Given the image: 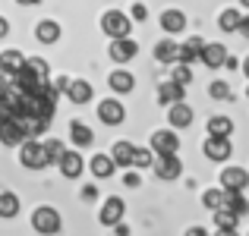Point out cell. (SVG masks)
<instances>
[{"label": "cell", "mask_w": 249, "mask_h": 236, "mask_svg": "<svg viewBox=\"0 0 249 236\" xmlns=\"http://www.w3.org/2000/svg\"><path fill=\"white\" fill-rule=\"evenodd\" d=\"M60 227H63V218H60V211H57V208L41 205V208H35V211H32V230H35V233L57 236V233H60Z\"/></svg>", "instance_id": "1"}, {"label": "cell", "mask_w": 249, "mask_h": 236, "mask_svg": "<svg viewBox=\"0 0 249 236\" xmlns=\"http://www.w3.org/2000/svg\"><path fill=\"white\" fill-rule=\"evenodd\" d=\"M98 25H101V32L110 38V41H117V38H129V32H133V19H129L123 10H107Z\"/></svg>", "instance_id": "2"}, {"label": "cell", "mask_w": 249, "mask_h": 236, "mask_svg": "<svg viewBox=\"0 0 249 236\" xmlns=\"http://www.w3.org/2000/svg\"><path fill=\"white\" fill-rule=\"evenodd\" d=\"M152 152H155V157H174L180 152V135L174 129H155L152 133Z\"/></svg>", "instance_id": "3"}, {"label": "cell", "mask_w": 249, "mask_h": 236, "mask_svg": "<svg viewBox=\"0 0 249 236\" xmlns=\"http://www.w3.org/2000/svg\"><path fill=\"white\" fill-rule=\"evenodd\" d=\"M19 164H22V167H29V170H44V167H48V157H44L41 142L25 139L22 145H19Z\"/></svg>", "instance_id": "4"}, {"label": "cell", "mask_w": 249, "mask_h": 236, "mask_svg": "<svg viewBox=\"0 0 249 236\" xmlns=\"http://www.w3.org/2000/svg\"><path fill=\"white\" fill-rule=\"evenodd\" d=\"M98 120H101L104 126H120V123L126 120L123 101H117V98H101V101H98Z\"/></svg>", "instance_id": "5"}, {"label": "cell", "mask_w": 249, "mask_h": 236, "mask_svg": "<svg viewBox=\"0 0 249 236\" xmlns=\"http://www.w3.org/2000/svg\"><path fill=\"white\" fill-rule=\"evenodd\" d=\"M123 214H126V202H123L120 195H110V199L101 202L98 220H101L104 227H117V224H123Z\"/></svg>", "instance_id": "6"}, {"label": "cell", "mask_w": 249, "mask_h": 236, "mask_svg": "<svg viewBox=\"0 0 249 236\" xmlns=\"http://www.w3.org/2000/svg\"><path fill=\"white\" fill-rule=\"evenodd\" d=\"M107 54H110V60H114L117 67H126V63L139 54V44H136L133 38H117V41H110Z\"/></svg>", "instance_id": "7"}, {"label": "cell", "mask_w": 249, "mask_h": 236, "mask_svg": "<svg viewBox=\"0 0 249 236\" xmlns=\"http://www.w3.org/2000/svg\"><path fill=\"white\" fill-rule=\"evenodd\" d=\"M249 186V170L243 167H224L221 170V189L224 192H243Z\"/></svg>", "instance_id": "8"}, {"label": "cell", "mask_w": 249, "mask_h": 236, "mask_svg": "<svg viewBox=\"0 0 249 236\" xmlns=\"http://www.w3.org/2000/svg\"><path fill=\"white\" fill-rule=\"evenodd\" d=\"M202 152H205L208 161L224 164L227 157L233 154V145H231V139H218V135H208V139H205V145H202Z\"/></svg>", "instance_id": "9"}, {"label": "cell", "mask_w": 249, "mask_h": 236, "mask_svg": "<svg viewBox=\"0 0 249 236\" xmlns=\"http://www.w3.org/2000/svg\"><path fill=\"white\" fill-rule=\"evenodd\" d=\"M193 107H189L186 101H180V104H174V107H167V123H170V129L174 133H180V129H189L193 126Z\"/></svg>", "instance_id": "10"}, {"label": "cell", "mask_w": 249, "mask_h": 236, "mask_svg": "<svg viewBox=\"0 0 249 236\" xmlns=\"http://www.w3.org/2000/svg\"><path fill=\"white\" fill-rule=\"evenodd\" d=\"M63 95H67V101H73V104H89L91 98H95V88H91V82H85V79H70L67 88H63Z\"/></svg>", "instance_id": "11"}, {"label": "cell", "mask_w": 249, "mask_h": 236, "mask_svg": "<svg viewBox=\"0 0 249 236\" xmlns=\"http://www.w3.org/2000/svg\"><path fill=\"white\" fill-rule=\"evenodd\" d=\"M205 38H199V35H193V38H186V41L180 44V54H177V63H196V60H202V51H205Z\"/></svg>", "instance_id": "12"}, {"label": "cell", "mask_w": 249, "mask_h": 236, "mask_svg": "<svg viewBox=\"0 0 249 236\" xmlns=\"http://www.w3.org/2000/svg\"><path fill=\"white\" fill-rule=\"evenodd\" d=\"M107 85H110V91H114V95H129V91L136 88V76L129 73L126 67H117L114 73L107 76Z\"/></svg>", "instance_id": "13"}, {"label": "cell", "mask_w": 249, "mask_h": 236, "mask_svg": "<svg viewBox=\"0 0 249 236\" xmlns=\"http://www.w3.org/2000/svg\"><path fill=\"white\" fill-rule=\"evenodd\" d=\"M152 167H155V173H158V180H180V173H183L180 154H174V157H158Z\"/></svg>", "instance_id": "14"}, {"label": "cell", "mask_w": 249, "mask_h": 236, "mask_svg": "<svg viewBox=\"0 0 249 236\" xmlns=\"http://www.w3.org/2000/svg\"><path fill=\"white\" fill-rule=\"evenodd\" d=\"M180 101H186V88H183V85H174L170 79L158 85V104L161 107H174V104H180Z\"/></svg>", "instance_id": "15"}, {"label": "cell", "mask_w": 249, "mask_h": 236, "mask_svg": "<svg viewBox=\"0 0 249 236\" xmlns=\"http://www.w3.org/2000/svg\"><path fill=\"white\" fill-rule=\"evenodd\" d=\"M60 173L67 176V180H76V176H82V170H85V161H82V154L79 152H73V148H67V154L60 157Z\"/></svg>", "instance_id": "16"}, {"label": "cell", "mask_w": 249, "mask_h": 236, "mask_svg": "<svg viewBox=\"0 0 249 236\" xmlns=\"http://www.w3.org/2000/svg\"><path fill=\"white\" fill-rule=\"evenodd\" d=\"M22 63H25V57H22V51H16V48H10V51H3L0 54V73H3L6 79L13 82V76L22 69Z\"/></svg>", "instance_id": "17"}, {"label": "cell", "mask_w": 249, "mask_h": 236, "mask_svg": "<svg viewBox=\"0 0 249 236\" xmlns=\"http://www.w3.org/2000/svg\"><path fill=\"white\" fill-rule=\"evenodd\" d=\"M89 170H91V176H95V180H110L117 167H114V161H110V154L95 152V154H91V161H89Z\"/></svg>", "instance_id": "18"}, {"label": "cell", "mask_w": 249, "mask_h": 236, "mask_svg": "<svg viewBox=\"0 0 249 236\" xmlns=\"http://www.w3.org/2000/svg\"><path fill=\"white\" fill-rule=\"evenodd\" d=\"M158 22H161V29H164L167 35H180V32L186 29V13L183 10H164Z\"/></svg>", "instance_id": "19"}, {"label": "cell", "mask_w": 249, "mask_h": 236, "mask_svg": "<svg viewBox=\"0 0 249 236\" xmlns=\"http://www.w3.org/2000/svg\"><path fill=\"white\" fill-rule=\"evenodd\" d=\"M70 139H73L76 148H89L91 142H95V133H91V126H85L82 120H70Z\"/></svg>", "instance_id": "20"}, {"label": "cell", "mask_w": 249, "mask_h": 236, "mask_svg": "<svg viewBox=\"0 0 249 236\" xmlns=\"http://www.w3.org/2000/svg\"><path fill=\"white\" fill-rule=\"evenodd\" d=\"M177 54H180V44H177L174 38H161V41L155 44V60H158V63L174 67V63H177Z\"/></svg>", "instance_id": "21"}, {"label": "cell", "mask_w": 249, "mask_h": 236, "mask_svg": "<svg viewBox=\"0 0 249 236\" xmlns=\"http://www.w3.org/2000/svg\"><path fill=\"white\" fill-rule=\"evenodd\" d=\"M224 60H227V48H224V44H218V41L205 44V51H202V63H205L208 69L224 67Z\"/></svg>", "instance_id": "22"}, {"label": "cell", "mask_w": 249, "mask_h": 236, "mask_svg": "<svg viewBox=\"0 0 249 236\" xmlns=\"http://www.w3.org/2000/svg\"><path fill=\"white\" fill-rule=\"evenodd\" d=\"M133 152L136 145L133 142H114V148H110V161H114V167H133Z\"/></svg>", "instance_id": "23"}, {"label": "cell", "mask_w": 249, "mask_h": 236, "mask_svg": "<svg viewBox=\"0 0 249 236\" xmlns=\"http://www.w3.org/2000/svg\"><path fill=\"white\" fill-rule=\"evenodd\" d=\"M35 38L41 44H57V41H60V22H54V19H41V22L35 25Z\"/></svg>", "instance_id": "24"}, {"label": "cell", "mask_w": 249, "mask_h": 236, "mask_svg": "<svg viewBox=\"0 0 249 236\" xmlns=\"http://www.w3.org/2000/svg\"><path fill=\"white\" fill-rule=\"evenodd\" d=\"M0 142H3V145H10V148H19V145H22L25 135H22L19 120H6L3 126H0Z\"/></svg>", "instance_id": "25"}, {"label": "cell", "mask_w": 249, "mask_h": 236, "mask_svg": "<svg viewBox=\"0 0 249 236\" xmlns=\"http://www.w3.org/2000/svg\"><path fill=\"white\" fill-rule=\"evenodd\" d=\"M19 211H22V202H19V195L10 192V189H3V192H0V218H3V220H13Z\"/></svg>", "instance_id": "26"}, {"label": "cell", "mask_w": 249, "mask_h": 236, "mask_svg": "<svg viewBox=\"0 0 249 236\" xmlns=\"http://www.w3.org/2000/svg\"><path fill=\"white\" fill-rule=\"evenodd\" d=\"M19 126H22V135L25 139H35V142H41V135H44V129H48V123L41 120V117H19Z\"/></svg>", "instance_id": "27"}, {"label": "cell", "mask_w": 249, "mask_h": 236, "mask_svg": "<svg viewBox=\"0 0 249 236\" xmlns=\"http://www.w3.org/2000/svg\"><path fill=\"white\" fill-rule=\"evenodd\" d=\"M208 135H218V139H231V133H233V120L231 117H224V114H214V117H208Z\"/></svg>", "instance_id": "28"}, {"label": "cell", "mask_w": 249, "mask_h": 236, "mask_svg": "<svg viewBox=\"0 0 249 236\" xmlns=\"http://www.w3.org/2000/svg\"><path fill=\"white\" fill-rule=\"evenodd\" d=\"M224 208H227V211H233L237 218L249 214V202H246L243 192H224Z\"/></svg>", "instance_id": "29"}, {"label": "cell", "mask_w": 249, "mask_h": 236, "mask_svg": "<svg viewBox=\"0 0 249 236\" xmlns=\"http://www.w3.org/2000/svg\"><path fill=\"white\" fill-rule=\"evenodd\" d=\"M41 148H44V157H48V167L51 164H60V157L67 154V145L60 139H41Z\"/></svg>", "instance_id": "30"}, {"label": "cell", "mask_w": 249, "mask_h": 236, "mask_svg": "<svg viewBox=\"0 0 249 236\" xmlns=\"http://www.w3.org/2000/svg\"><path fill=\"white\" fill-rule=\"evenodd\" d=\"M240 19H243V13H240V10H221L218 29H221V32H237V29H240Z\"/></svg>", "instance_id": "31"}, {"label": "cell", "mask_w": 249, "mask_h": 236, "mask_svg": "<svg viewBox=\"0 0 249 236\" xmlns=\"http://www.w3.org/2000/svg\"><path fill=\"white\" fill-rule=\"evenodd\" d=\"M202 205H205L208 211H218V208H224V189H221V186L205 189V192H202Z\"/></svg>", "instance_id": "32"}, {"label": "cell", "mask_w": 249, "mask_h": 236, "mask_svg": "<svg viewBox=\"0 0 249 236\" xmlns=\"http://www.w3.org/2000/svg\"><path fill=\"white\" fill-rule=\"evenodd\" d=\"M214 214V227H218V230H237V214L233 211H227V208H218V211H212Z\"/></svg>", "instance_id": "33"}, {"label": "cell", "mask_w": 249, "mask_h": 236, "mask_svg": "<svg viewBox=\"0 0 249 236\" xmlns=\"http://www.w3.org/2000/svg\"><path fill=\"white\" fill-rule=\"evenodd\" d=\"M170 82H174V85H183V88H186V85L193 82V69H189L186 63H174V67H170Z\"/></svg>", "instance_id": "34"}, {"label": "cell", "mask_w": 249, "mask_h": 236, "mask_svg": "<svg viewBox=\"0 0 249 236\" xmlns=\"http://www.w3.org/2000/svg\"><path fill=\"white\" fill-rule=\"evenodd\" d=\"M208 95H212V101H231V85H227L224 79H214V82L208 85Z\"/></svg>", "instance_id": "35"}, {"label": "cell", "mask_w": 249, "mask_h": 236, "mask_svg": "<svg viewBox=\"0 0 249 236\" xmlns=\"http://www.w3.org/2000/svg\"><path fill=\"white\" fill-rule=\"evenodd\" d=\"M152 164H155V152H152V148H136V152H133V167L148 170Z\"/></svg>", "instance_id": "36"}, {"label": "cell", "mask_w": 249, "mask_h": 236, "mask_svg": "<svg viewBox=\"0 0 249 236\" xmlns=\"http://www.w3.org/2000/svg\"><path fill=\"white\" fill-rule=\"evenodd\" d=\"M126 16L133 19V22H142V19H148V6H145V3H136L133 10L126 13Z\"/></svg>", "instance_id": "37"}, {"label": "cell", "mask_w": 249, "mask_h": 236, "mask_svg": "<svg viewBox=\"0 0 249 236\" xmlns=\"http://www.w3.org/2000/svg\"><path fill=\"white\" fill-rule=\"evenodd\" d=\"M123 183H126L129 189H136V186H139V183H142V176L136 173V170H126V173H123Z\"/></svg>", "instance_id": "38"}, {"label": "cell", "mask_w": 249, "mask_h": 236, "mask_svg": "<svg viewBox=\"0 0 249 236\" xmlns=\"http://www.w3.org/2000/svg\"><path fill=\"white\" fill-rule=\"evenodd\" d=\"M183 236H208V230H205V227H189Z\"/></svg>", "instance_id": "39"}, {"label": "cell", "mask_w": 249, "mask_h": 236, "mask_svg": "<svg viewBox=\"0 0 249 236\" xmlns=\"http://www.w3.org/2000/svg\"><path fill=\"white\" fill-rule=\"evenodd\" d=\"M240 35H243V38H249V16H243V19H240Z\"/></svg>", "instance_id": "40"}, {"label": "cell", "mask_w": 249, "mask_h": 236, "mask_svg": "<svg viewBox=\"0 0 249 236\" xmlns=\"http://www.w3.org/2000/svg\"><path fill=\"white\" fill-rule=\"evenodd\" d=\"M10 35V22H6V16H0V38Z\"/></svg>", "instance_id": "41"}, {"label": "cell", "mask_w": 249, "mask_h": 236, "mask_svg": "<svg viewBox=\"0 0 249 236\" xmlns=\"http://www.w3.org/2000/svg\"><path fill=\"white\" fill-rule=\"evenodd\" d=\"M114 233H117V236H129V227H126V224H117Z\"/></svg>", "instance_id": "42"}, {"label": "cell", "mask_w": 249, "mask_h": 236, "mask_svg": "<svg viewBox=\"0 0 249 236\" xmlns=\"http://www.w3.org/2000/svg\"><path fill=\"white\" fill-rule=\"evenodd\" d=\"M6 88H10V79H6L3 73H0V95H3V91H6Z\"/></svg>", "instance_id": "43"}, {"label": "cell", "mask_w": 249, "mask_h": 236, "mask_svg": "<svg viewBox=\"0 0 249 236\" xmlns=\"http://www.w3.org/2000/svg\"><path fill=\"white\" fill-rule=\"evenodd\" d=\"M82 199H95V186H85L82 189Z\"/></svg>", "instance_id": "44"}, {"label": "cell", "mask_w": 249, "mask_h": 236, "mask_svg": "<svg viewBox=\"0 0 249 236\" xmlns=\"http://www.w3.org/2000/svg\"><path fill=\"white\" fill-rule=\"evenodd\" d=\"M16 3H19V6H38L41 0H16Z\"/></svg>", "instance_id": "45"}, {"label": "cell", "mask_w": 249, "mask_h": 236, "mask_svg": "<svg viewBox=\"0 0 249 236\" xmlns=\"http://www.w3.org/2000/svg\"><path fill=\"white\" fill-rule=\"evenodd\" d=\"M6 120H13V117H10V114H6V110H3V107H0V126H3V123H6Z\"/></svg>", "instance_id": "46"}, {"label": "cell", "mask_w": 249, "mask_h": 236, "mask_svg": "<svg viewBox=\"0 0 249 236\" xmlns=\"http://www.w3.org/2000/svg\"><path fill=\"white\" fill-rule=\"evenodd\" d=\"M218 236H240L237 230H218Z\"/></svg>", "instance_id": "47"}, {"label": "cell", "mask_w": 249, "mask_h": 236, "mask_svg": "<svg viewBox=\"0 0 249 236\" xmlns=\"http://www.w3.org/2000/svg\"><path fill=\"white\" fill-rule=\"evenodd\" d=\"M243 73H246V79H249V57L243 60Z\"/></svg>", "instance_id": "48"}, {"label": "cell", "mask_w": 249, "mask_h": 236, "mask_svg": "<svg viewBox=\"0 0 249 236\" xmlns=\"http://www.w3.org/2000/svg\"><path fill=\"white\" fill-rule=\"evenodd\" d=\"M240 6H246V10H249V0H240Z\"/></svg>", "instance_id": "49"}, {"label": "cell", "mask_w": 249, "mask_h": 236, "mask_svg": "<svg viewBox=\"0 0 249 236\" xmlns=\"http://www.w3.org/2000/svg\"><path fill=\"white\" fill-rule=\"evenodd\" d=\"M246 98H249V85H246Z\"/></svg>", "instance_id": "50"}]
</instances>
